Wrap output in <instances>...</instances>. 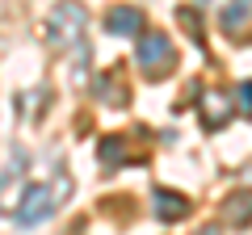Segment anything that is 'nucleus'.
<instances>
[{"label": "nucleus", "mask_w": 252, "mask_h": 235, "mask_svg": "<svg viewBox=\"0 0 252 235\" xmlns=\"http://www.w3.org/2000/svg\"><path fill=\"white\" fill-rule=\"evenodd\" d=\"M105 34H114V38H139V34H143V13H139L135 4H114V9L105 13Z\"/></svg>", "instance_id": "obj_5"}, {"label": "nucleus", "mask_w": 252, "mask_h": 235, "mask_svg": "<svg viewBox=\"0 0 252 235\" xmlns=\"http://www.w3.org/2000/svg\"><path fill=\"white\" fill-rule=\"evenodd\" d=\"M97 160L105 164L109 172L122 168V164H126V139H122V135H105V139L97 143Z\"/></svg>", "instance_id": "obj_10"}, {"label": "nucleus", "mask_w": 252, "mask_h": 235, "mask_svg": "<svg viewBox=\"0 0 252 235\" xmlns=\"http://www.w3.org/2000/svg\"><path fill=\"white\" fill-rule=\"evenodd\" d=\"M219 21H223V29H227V34H244V29H248L252 26V0H231V4H227V9H223V17H219Z\"/></svg>", "instance_id": "obj_9"}, {"label": "nucleus", "mask_w": 252, "mask_h": 235, "mask_svg": "<svg viewBox=\"0 0 252 235\" xmlns=\"http://www.w3.org/2000/svg\"><path fill=\"white\" fill-rule=\"evenodd\" d=\"M223 218H227V223H235V227H248V223H252V193H248V189L227 193V202H223Z\"/></svg>", "instance_id": "obj_8"}, {"label": "nucleus", "mask_w": 252, "mask_h": 235, "mask_svg": "<svg viewBox=\"0 0 252 235\" xmlns=\"http://www.w3.org/2000/svg\"><path fill=\"white\" fill-rule=\"evenodd\" d=\"M198 109H202V126H206V130H219L227 118L235 114V101H227L223 92H206Z\"/></svg>", "instance_id": "obj_7"}, {"label": "nucleus", "mask_w": 252, "mask_h": 235, "mask_svg": "<svg viewBox=\"0 0 252 235\" xmlns=\"http://www.w3.org/2000/svg\"><path fill=\"white\" fill-rule=\"evenodd\" d=\"M67 198H72V176H67V168H63L59 160H51L42 181H26L21 202H17V210H13V223L26 227V231L30 227H42L46 218H55L63 210Z\"/></svg>", "instance_id": "obj_2"}, {"label": "nucleus", "mask_w": 252, "mask_h": 235, "mask_svg": "<svg viewBox=\"0 0 252 235\" xmlns=\"http://www.w3.org/2000/svg\"><path fill=\"white\" fill-rule=\"evenodd\" d=\"M152 210L160 223H181V218H189V202L181 198L177 189H156L152 193Z\"/></svg>", "instance_id": "obj_6"}, {"label": "nucleus", "mask_w": 252, "mask_h": 235, "mask_svg": "<svg viewBox=\"0 0 252 235\" xmlns=\"http://www.w3.org/2000/svg\"><path fill=\"white\" fill-rule=\"evenodd\" d=\"M177 21L185 26V34L193 38L198 46H206V34H202V21H198V13H193V9H177Z\"/></svg>", "instance_id": "obj_11"}, {"label": "nucleus", "mask_w": 252, "mask_h": 235, "mask_svg": "<svg viewBox=\"0 0 252 235\" xmlns=\"http://www.w3.org/2000/svg\"><path fill=\"white\" fill-rule=\"evenodd\" d=\"M235 97H240V114L252 118V80H244L240 88H235Z\"/></svg>", "instance_id": "obj_12"}, {"label": "nucleus", "mask_w": 252, "mask_h": 235, "mask_svg": "<svg viewBox=\"0 0 252 235\" xmlns=\"http://www.w3.org/2000/svg\"><path fill=\"white\" fill-rule=\"evenodd\" d=\"M46 42L59 59H67L76 72V80L89 76V9L80 0H59L46 17Z\"/></svg>", "instance_id": "obj_1"}, {"label": "nucleus", "mask_w": 252, "mask_h": 235, "mask_svg": "<svg viewBox=\"0 0 252 235\" xmlns=\"http://www.w3.org/2000/svg\"><path fill=\"white\" fill-rule=\"evenodd\" d=\"M97 84H105V88H109V97H105V101H109V105H126V92H122V88H118V84H114V80H109V76H101V80H97Z\"/></svg>", "instance_id": "obj_13"}, {"label": "nucleus", "mask_w": 252, "mask_h": 235, "mask_svg": "<svg viewBox=\"0 0 252 235\" xmlns=\"http://www.w3.org/2000/svg\"><path fill=\"white\" fill-rule=\"evenodd\" d=\"M135 63L147 80H164V76L177 67V51H172L168 34L164 29H143L135 42Z\"/></svg>", "instance_id": "obj_3"}, {"label": "nucleus", "mask_w": 252, "mask_h": 235, "mask_svg": "<svg viewBox=\"0 0 252 235\" xmlns=\"http://www.w3.org/2000/svg\"><path fill=\"white\" fill-rule=\"evenodd\" d=\"M21 189H26V164H21V155H17L9 168L0 172V214L13 218V210H17V202H21Z\"/></svg>", "instance_id": "obj_4"}]
</instances>
